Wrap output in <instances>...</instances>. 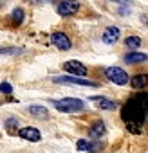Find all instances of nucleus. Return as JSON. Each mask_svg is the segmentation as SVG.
Segmentation results:
<instances>
[{
  "label": "nucleus",
  "instance_id": "9d476101",
  "mask_svg": "<svg viewBox=\"0 0 148 153\" xmlns=\"http://www.w3.org/2000/svg\"><path fill=\"white\" fill-rule=\"evenodd\" d=\"M105 133H107V126H105L103 121H96V123L90 126V130H89V135H90L92 139H99V137H103Z\"/></svg>",
  "mask_w": 148,
  "mask_h": 153
},
{
  "label": "nucleus",
  "instance_id": "f257e3e1",
  "mask_svg": "<svg viewBox=\"0 0 148 153\" xmlns=\"http://www.w3.org/2000/svg\"><path fill=\"white\" fill-rule=\"evenodd\" d=\"M121 117L123 121L126 123V130L132 131V133H141V126L144 124L146 117H148V105H146V97L144 94H139V96H134L130 97L123 110H121Z\"/></svg>",
  "mask_w": 148,
  "mask_h": 153
},
{
  "label": "nucleus",
  "instance_id": "f03ea898",
  "mask_svg": "<svg viewBox=\"0 0 148 153\" xmlns=\"http://www.w3.org/2000/svg\"><path fill=\"white\" fill-rule=\"evenodd\" d=\"M52 106H54L58 112H63V114H74V112H81V110L85 108V103H83L81 99L65 97V99L52 101Z\"/></svg>",
  "mask_w": 148,
  "mask_h": 153
},
{
  "label": "nucleus",
  "instance_id": "1a4fd4ad",
  "mask_svg": "<svg viewBox=\"0 0 148 153\" xmlns=\"http://www.w3.org/2000/svg\"><path fill=\"white\" fill-rule=\"evenodd\" d=\"M119 29L117 27H114V25H110V27H107L105 31H103V36H101V40H103V43H107V45H110V43H116L117 40H119Z\"/></svg>",
  "mask_w": 148,
  "mask_h": 153
},
{
  "label": "nucleus",
  "instance_id": "20e7f679",
  "mask_svg": "<svg viewBox=\"0 0 148 153\" xmlns=\"http://www.w3.org/2000/svg\"><path fill=\"white\" fill-rule=\"evenodd\" d=\"M105 74H107V78L112 83L121 85V87L130 81V78H128V74L125 72V68H119V67H108V68H105Z\"/></svg>",
  "mask_w": 148,
  "mask_h": 153
},
{
  "label": "nucleus",
  "instance_id": "2eb2a0df",
  "mask_svg": "<svg viewBox=\"0 0 148 153\" xmlns=\"http://www.w3.org/2000/svg\"><path fill=\"white\" fill-rule=\"evenodd\" d=\"M11 20H13L15 25H22V22H24V9H20V7L13 9V13H11Z\"/></svg>",
  "mask_w": 148,
  "mask_h": 153
},
{
  "label": "nucleus",
  "instance_id": "6e6552de",
  "mask_svg": "<svg viewBox=\"0 0 148 153\" xmlns=\"http://www.w3.org/2000/svg\"><path fill=\"white\" fill-rule=\"evenodd\" d=\"M18 135H20L24 140H31V142H38V140L42 139L40 130H36V128H33V126H25V128H22V130L18 131Z\"/></svg>",
  "mask_w": 148,
  "mask_h": 153
},
{
  "label": "nucleus",
  "instance_id": "423d86ee",
  "mask_svg": "<svg viewBox=\"0 0 148 153\" xmlns=\"http://www.w3.org/2000/svg\"><path fill=\"white\" fill-rule=\"evenodd\" d=\"M63 68L72 76V78H83V76H87V67L78 61V59H69L63 63Z\"/></svg>",
  "mask_w": 148,
  "mask_h": 153
},
{
  "label": "nucleus",
  "instance_id": "7ed1b4c3",
  "mask_svg": "<svg viewBox=\"0 0 148 153\" xmlns=\"http://www.w3.org/2000/svg\"><path fill=\"white\" fill-rule=\"evenodd\" d=\"M52 83H58V85H81V87H90V88H98L101 85L98 81H89L85 78H72V76H56V78H52Z\"/></svg>",
  "mask_w": 148,
  "mask_h": 153
},
{
  "label": "nucleus",
  "instance_id": "4468645a",
  "mask_svg": "<svg viewBox=\"0 0 148 153\" xmlns=\"http://www.w3.org/2000/svg\"><path fill=\"white\" fill-rule=\"evenodd\" d=\"M125 61L126 63H143V61H148V54H144V52H128V54H125Z\"/></svg>",
  "mask_w": 148,
  "mask_h": 153
},
{
  "label": "nucleus",
  "instance_id": "aec40b11",
  "mask_svg": "<svg viewBox=\"0 0 148 153\" xmlns=\"http://www.w3.org/2000/svg\"><path fill=\"white\" fill-rule=\"evenodd\" d=\"M29 2H33V4H34V2H38V4H42V2H49V0H29Z\"/></svg>",
  "mask_w": 148,
  "mask_h": 153
},
{
  "label": "nucleus",
  "instance_id": "f3484780",
  "mask_svg": "<svg viewBox=\"0 0 148 153\" xmlns=\"http://www.w3.org/2000/svg\"><path fill=\"white\" fill-rule=\"evenodd\" d=\"M76 148H78L80 151H89L92 146H90V142H89V140H85V139H80V140L76 142Z\"/></svg>",
  "mask_w": 148,
  "mask_h": 153
},
{
  "label": "nucleus",
  "instance_id": "0eeeda50",
  "mask_svg": "<svg viewBox=\"0 0 148 153\" xmlns=\"http://www.w3.org/2000/svg\"><path fill=\"white\" fill-rule=\"evenodd\" d=\"M51 42H52V45L58 47L60 51H69V49L72 47V42H70V38H69L65 33H52Z\"/></svg>",
  "mask_w": 148,
  "mask_h": 153
},
{
  "label": "nucleus",
  "instance_id": "ddd939ff",
  "mask_svg": "<svg viewBox=\"0 0 148 153\" xmlns=\"http://www.w3.org/2000/svg\"><path fill=\"white\" fill-rule=\"evenodd\" d=\"M27 112H29L33 117H38V119H49V112H47V108H43V106H40V105H31V106L27 108Z\"/></svg>",
  "mask_w": 148,
  "mask_h": 153
},
{
  "label": "nucleus",
  "instance_id": "f8f14e48",
  "mask_svg": "<svg viewBox=\"0 0 148 153\" xmlns=\"http://www.w3.org/2000/svg\"><path fill=\"white\" fill-rule=\"evenodd\" d=\"M128 83H130L132 88H135V90L144 88V87L148 85V74H137V76H134V78H132Z\"/></svg>",
  "mask_w": 148,
  "mask_h": 153
},
{
  "label": "nucleus",
  "instance_id": "39448f33",
  "mask_svg": "<svg viewBox=\"0 0 148 153\" xmlns=\"http://www.w3.org/2000/svg\"><path fill=\"white\" fill-rule=\"evenodd\" d=\"M80 7H81V4L78 0H63V2L58 4L56 11H58L60 16H72V15H76L80 11Z\"/></svg>",
  "mask_w": 148,
  "mask_h": 153
},
{
  "label": "nucleus",
  "instance_id": "a211bd4d",
  "mask_svg": "<svg viewBox=\"0 0 148 153\" xmlns=\"http://www.w3.org/2000/svg\"><path fill=\"white\" fill-rule=\"evenodd\" d=\"M13 92V85L7 83V81H2L0 83V94H11Z\"/></svg>",
  "mask_w": 148,
  "mask_h": 153
},
{
  "label": "nucleus",
  "instance_id": "6ab92c4d",
  "mask_svg": "<svg viewBox=\"0 0 148 153\" xmlns=\"http://www.w3.org/2000/svg\"><path fill=\"white\" fill-rule=\"evenodd\" d=\"M110 2H117V4H132V0H110Z\"/></svg>",
  "mask_w": 148,
  "mask_h": 153
},
{
  "label": "nucleus",
  "instance_id": "4be33fe9",
  "mask_svg": "<svg viewBox=\"0 0 148 153\" xmlns=\"http://www.w3.org/2000/svg\"><path fill=\"white\" fill-rule=\"evenodd\" d=\"M0 54H2V49H0Z\"/></svg>",
  "mask_w": 148,
  "mask_h": 153
},
{
  "label": "nucleus",
  "instance_id": "9b49d317",
  "mask_svg": "<svg viewBox=\"0 0 148 153\" xmlns=\"http://www.w3.org/2000/svg\"><path fill=\"white\" fill-rule=\"evenodd\" d=\"M90 101H94L101 110H114V108L117 106L114 101H110V99H107V97H103V96H94V97H90Z\"/></svg>",
  "mask_w": 148,
  "mask_h": 153
},
{
  "label": "nucleus",
  "instance_id": "412c9836",
  "mask_svg": "<svg viewBox=\"0 0 148 153\" xmlns=\"http://www.w3.org/2000/svg\"><path fill=\"white\" fill-rule=\"evenodd\" d=\"M144 97H146V105H148V94H144Z\"/></svg>",
  "mask_w": 148,
  "mask_h": 153
},
{
  "label": "nucleus",
  "instance_id": "dca6fc26",
  "mask_svg": "<svg viewBox=\"0 0 148 153\" xmlns=\"http://www.w3.org/2000/svg\"><path fill=\"white\" fill-rule=\"evenodd\" d=\"M125 45L128 49H137L141 45V38L139 36H128V38H125Z\"/></svg>",
  "mask_w": 148,
  "mask_h": 153
}]
</instances>
